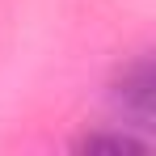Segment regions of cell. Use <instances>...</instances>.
Segmentation results:
<instances>
[{
  "mask_svg": "<svg viewBox=\"0 0 156 156\" xmlns=\"http://www.w3.org/2000/svg\"><path fill=\"white\" fill-rule=\"evenodd\" d=\"M110 101H114V114L127 118L131 127H152L156 118V68L152 55H135L127 59L114 80H110Z\"/></svg>",
  "mask_w": 156,
  "mask_h": 156,
  "instance_id": "6da1fadb",
  "label": "cell"
},
{
  "mask_svg": "<svg viewBox=\"0 0 156 156\" xmlns=\"http://www.w3.org/2000/svg\"><path fill=\"white\" fill-rule=\"evenodd\" d=\"M80 152H122V156H135V152H144V139H135L131 131H93V135H84L76 144Z\"/></svg>",
  "mask_w": 156,
  "mask_h": 156,
  "instance_id": "7a4b0ae2",
  "label": "cell"
}]
</instances>
